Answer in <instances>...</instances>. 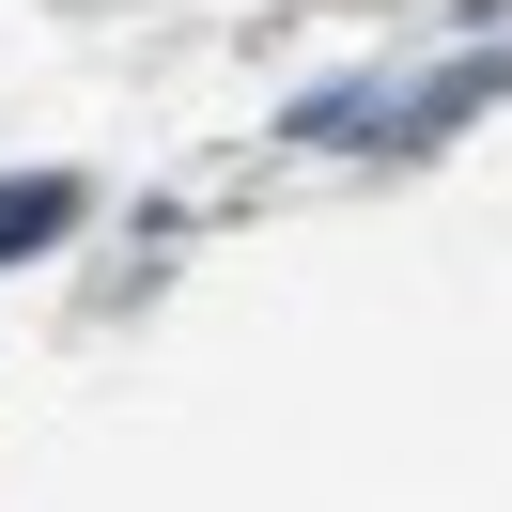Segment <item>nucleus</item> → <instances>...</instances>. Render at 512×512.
Masks as SVG:
<instances>
[{
    "label": "nucleus",
    "instance_id": "1",
    "mask_svg": "<svg viewBox=\"0 0 512 512\" xmlns=\"http://www.w3.org/2000/svg\"><path fill=\"white\" fill-rule=\"evenodd\" d=\"M63 218H78V187H63V171H0V264H32Z\"/></svg>",
    "mask_w": 512,
    "mask_h": 512
}]
</instances>
